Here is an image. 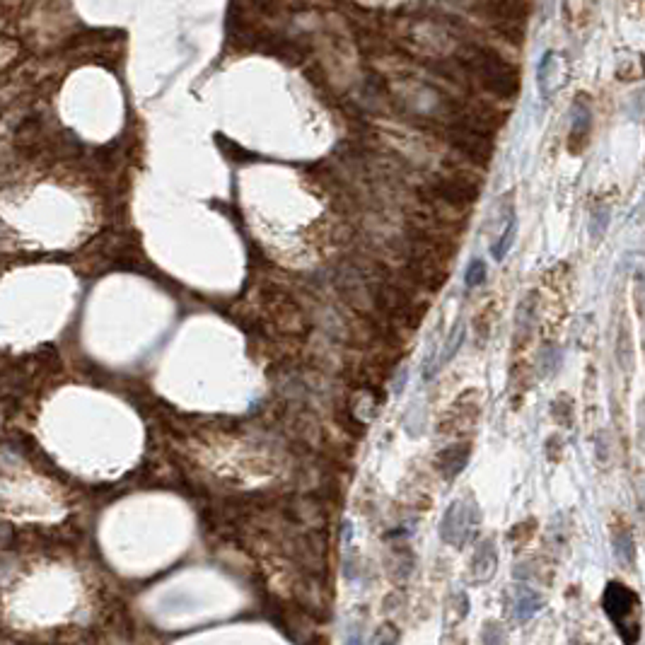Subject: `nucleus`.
Masks as SVG:
<instances>
[{
	"label": "nucleus",
	"mask_w": 645,
	"mask_h": 645,
	"mask_svg": "<svg viewBox=\"0 0 645 645\" xmlns=\"http://www.w3.org/2000/svg\"><path fill=\"white\" fill-rule=\"evenodd\" d=\"M469 66L476 73L481 85L491 94L501 99L517 97V92H520V73L512 63L501 59L496 51L474 46L469 54Z\"/></svg>",
	"instance_id": "f257e3e1"
},
{
	"label": "nucleus",
	"mask_w": 645,
	"mask_h": 645,
	"mask_svg": "<svg viewBox=\"0 0 645 645\" xmlns=\"http://www.w3.org/2000/svg\"><path fill=\"white\" fill-rule=\"evenodd\" d=\"M484 281H486V264H484V259H474L469 266H466V274H464L466 288H479Z\"/></svg>",
	"instance_id": "4468645a"
},
{
	"label": "nucleus",
	"mask_w": 645,
	"mask_h": 645,
	"mask_svg": "<svg viewBox=\"0 0 645 645\" xmlns=\"http://www.w3.org/2000/svg\"><path fill=\"white\" fill-rule=\"evenodd\" d=\"M636 489H638V507H641V517L645 527V474L636 476Z\"/></svg>",
	"instance_id": "a211bd4d"
},
{
	"label": "nucleus",
	"mask_w": 645,
	"mask_h": 645,
	"mask_svg": "<svg viewBox=\"0 0 645 645\" xmlns=\"http://www.w3.org/2000/svg\"><path fill=\"white\" fill-rule=\"evenodd\" d=\"M396 641H399V631L392 623H382L375 631V636H372V643L375 645H396Z\"/></svg>",
	"instance_id": "f3484780"
},
{
	"label": "nucleus",
	"mask_w": 645,
	"mask_h": 645,
	"mask_svg": "<svg viewBox=\"0 0 645 645\" xmlns=\"http://www.w3.org/2000/svg\"><path fill=\"white\" fill-rule=\"evenodd\" d=\"M433 196L438 198V201L447 203L450 208H466L476 201L479 186L471 184L464 177L452 175V177H445V179L433 181Z\"/></svg>",
	"instance_id": "39448f33"
},
{
	"label": "nucleus",
	"mask_w": 645,
	"mask_h": 645,
	"mask_svg": "<svg viewBox=\"0 0 645 645\" xmlns=\"http://www.w3.org/2000/svg\"><path fill=\"white\" fill-rule=\"evenodd\" d=\"M346 645H363V643H360V638H358V636H350V638H348V643H346Z\"/></svg>",
	"instance_id": "6ab92c4d"
},
{
	"label": "nucleus",
	"mask_w": 645,
	"mask_h": 645,
	"mask_svg": "<svg viewBox=\"0 0 645 645\" xmlns=\"http://www.w3.org/2000/svg\"><path fill=\"white\" fill-rule=\"evenodd\" d=\"M447 138L459 153H464L469 160L486 165L493 157V143L491 138L479 128V126H469V124H452L447 131Z\"/></svg>",
	"instance_id": "20e7f679"
},
{
	"label": "nucleus",
	"mask_w": 645,
	"mask_h": 645,
	"mask_svg": "<svg viewBox=\"0 0 645 645\" xmlns=\"http://www.w3.org/2000/svg\"><path fill=\"white\" fill-rule=\"evenodd\" d=\"M515 230H517V220H515V215L510 213V218L505 220V228H503L501 239H496V242H493V246H491L493 259H496V261H503V259H505L507 251H510L512 242H515Z\"/></svg>",
	"instance_id": "9b49d317"
},
{
	"label": "nucleus",
	"mask_w": 645,
	"mask_h": 645,
	"mask_svg": "<svg viewBox=\"0 0 645 645\" xmlns=\"http://www.w3.org/2000/svg\"><path fill=\"white\" fill-rule=\"evenodd\" d=\"M496 565H498L496 547H493V542H484L474 551V558H471V575H474V580L484 583V580H489L496 573Z\"/></svg>",
	"instance_id": "1a4fd4ad"
},
{
	"label": "nucleus",
	"mask_w": 645,
	"mask_h": 645,
	"mask_svg": "<svg viewBox=\"0 0 645 645\" xmlns=\"http://www.w3.org/2000/svg\"><path fill=\"white\" fill-rule=\"evenodd\" d=\"M542 609V597L537 595L534 590L524 587V590L517 592V605H515V614L520 621H529L537 611Z\"/></svg>",
	"instance_id": "9d476101"
},
{
	"label": "nucleus",
	"mask_w": 645,
	"mask_h": 645,
	"mask_svg": "<svg viewBox=\"0 0 645 645\" xmlns=\"http://www.w3.org/2000/svg\"><path fill=\"white\" fill-rule=\"evenodd\" d=\"M607 616L614 621L618 636L626 645H633L641 636V623H638V597L633 590H628L621 583H609L602 597Z\"/></svg>",
	"instance_id": "f03ea898"
},
{
	"label": "nucleus",
	"mask_w": 645,
	"mask_h": 645,
	"mask_svg": "<svg viewBox=\"0 0 645 645\" xmlns=\"http://www.w3.org/2000/svg\"><path fill=\"white\" fill-rule=\"evenodd\" d=\"M590 133V109L583 102H575L570 109V150L580 153Z\"/></svg>",
	"instance_id": "6e6552de"
},
{
	"label": "nucleus",
	"mask_w": 645,
	"mask_h": 645,
	"mask_svg": "<svg viewBox=\"0 0 645 645\" xmlns=\"http://www.w3.org/2000/svg\"><path fill=\"white\" fill-rule=\"evenodd\" d=\"M481 522V515L476 510V505L471 507L466 501H454L452 505L447 507L445 512L443 522H440V534L447 544L452 547H461V544L469 539L471 529Z\"/></svg>",
	"instance_id": "7ed1b4c3"
},
{
	"label": "nucleus",
	"mask_w": 645,
	"mask_h": 645,
	"mask_svg": "<svg viewBox=\"0 0 645 645\" xmlns=\"http://www.w3.org/2000/svg\"><path fill=\"white\" fill-rule=\"evenodd\" d=\"M461 341H464V327H461V324H457V327H454V332L450 334V339L445 341V346H443V353H440L438 365H445V363H450V360L454 358V353H457V350H459Z\"/></svg>",
	"instance_id": "f8f14e48"
},
{
	"label": "nucleus",
	"mask_w": 645,
	"mask_h": 645,
	"mask_svg": "<svg viewBox=\"0 0 645 645\" xmlns=\"http://www.w3.org/2000/svg\"><path fill=\"white\" fill-rule=\"evenodd\" d=\"M532 534H534V522H522V524H515V527L510 529L507 539H510V542L515 544L517 549H522L524 544L532 539Z\"/></svg>",
	"instance_id": "2eb2a0df"
},
{
	"label": "nucleus",
	"mask_w": 645,
	"mask_h": 645,
	"mask_svg": "<svg viewBox=\"0 0 645 645\" xmlns=\"http://www.w3.org/2000/svg\"><path fill=\"white\" fill-rule=\"evenodd\" d=\"M481 638H484V645H505V628L501 626V623L496 621H489L484 628V633H481Z\"/></svg>",
	"instance_id": "dca6fc26"
},
{
	"label": "nucleus",
	"mask_w": 645,
	"mask_h": 645,
	"mask_svg": "<svg viewBox=\"0 0 645 645\" xmlns=\"http://www.w3.org/2000/svg\"><path fill=\"white\" fill-rule=\"evenodd\" d=\"M469 454H471V445L469 443H454V445H450L447 450H443V452L438 454V459H435V466H438V471L445 476V479H454V476H457L459 471L466 466V461H469Z\"/></svg>",
	"instance_id": "423d86ee"
},
{
	"label": "nucleus",
	"mask_w": 645,
	"mask_h": 645,
	"mask_svg": "<svg viewBox=\"0 0 645 645\" xmlns=\"http://www.w3.org/2000/svg\"><path fill=\"white\" fill-rule=\"evenodd\" d=\"M611 547H614V556L618 563L623 568L633 570V565H636V544H633V537L626 524H614V529H611Z\"/></svg>",
	"instance_id": "0eeeda50"
},
{
	"label": "nucleus",
	"mask_w": 645,
	"mask_h": 645,
	"mask_svg": "<svg viewBox=\"0 0 645 645\" xmlns=\"http://www.w3.org/2000/svg\"><path fill=\"white\" fill-rule=\"evenodd\" d=\"M609 228V211L607 208H597V211L590 213V223H587V230H590L592 239H602Z\"/></svg>",
	"instance_id": "ddd939ff"
}]
</instances>
